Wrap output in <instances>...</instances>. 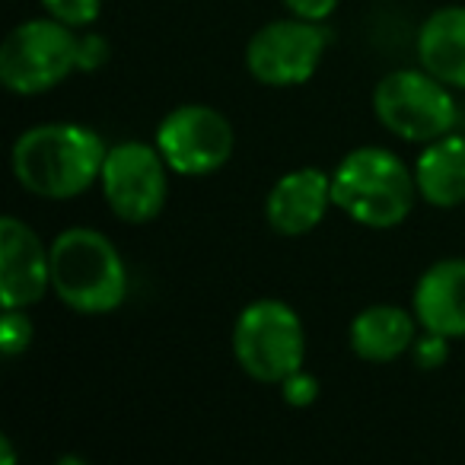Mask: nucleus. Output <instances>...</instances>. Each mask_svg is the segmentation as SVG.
Masks as SVG:
<instances>
[{
	"instance_id": "obj_1",
	"label": "nucleus",
	"mask_w": 465,
	"mask_h": 465,
	"mask_svg": "<svg viewBox=\"0 0 465 465\" xmlns=\"http://www.w3.org/2000/svg\"><path fill=\"white\" fill-rule=\"evenodd\" d=\"M109 143L86 124L45 122L23 131L10 150L14 175L29 194L67 201L99 185Z\"/></svg>"
},
{
	"instance_id": "obj_2",
	"label": "nucleus",
	"mask_w": 465,
	"mask_h": 465,
	"mask_svg": "<svg viewBox=\"0 0 465 465\" xmlns=\"http://www.w3.org/2000/svg\"><path fill=\"white\" fill-rule=\"evenodd\" d=\"M52 291L77 316H109L128 300V268L109 236L71 226L52 242Z\"/></svg>"
},
{
	"instance_id": "obj_3",
	"label": "nucleus",
	"mask_w": 465,
	"mask_h": 465,
	"mask_svg": "<svg viewBox=\"0 0 465 465\" xmlns=\"http://www.w3.org/2000/svg\"><path fill=\"white\" fill-rule=\"evenodd\" d=\"M414 169L386 147H357L331 173V201L348 220L370 230H392L414 211Z\"/></svg>"
},
{
	"instance_id": "obj_4",
	"label": "nucleus",
	"mask_w": 465,
	"mask_h": 465,
	"mask_svg": "<svg viewBox=\"0 0 465 465\" xmlns=\"http://www.w3.org/2000/svg\"><path fill=\"white\" fill-rule=\"evenodd\" d=\"M230 348L249 380L281 386L306 361L303 319L284 300H255L232 322Z\"/></svg>"
},
{
	"instance_id": "obj_5",
	"label": "nucleus",
	"mask_w": 465,
	"mask_h": 465,
	"mask_svg": "<svg viewBox=\"0 0 465 465\" xmlns=\"http://www.w3.org/2000/svg\"><path fill=\"white\" fill-rule=\"evenodd\" d=\"M80 35L54 16L14 26L0 45V84L16 96L54 90L77 71Z\"/></svg>"
},
{
	"instance_id": "obj_6",
	"label": "nucleus",
	"mask_w": 465,
	"mask_h": 465,
	"mask_svg": "<svg viewBox=\"0 0 465 465\" xmlns=\"http://www.w3.org/2000/svg\"><path fill=\"white\" fill-rule=\"evenodd\" d=\"M373 115L389 134L408 143H430L456 131L459 105L452 86L437 80L430 71L405 67L392 71L373 90Z\"/></svg>"
},
{
	"instance_id": "obj_7",
	"label": "nucleus",
	"mask_w": 465,
	"mask_h": 465,
	"mask_svg": "<svg viewBox=\"0 0 465 465\" xmlns=\"http://www.w3.org/2000/svg\"><path fill=\"white\" fill-rule=\"evenodd\" d=\"M329 42L331 33L325 23L300 20V16L265 23L246 45V71L252 74L255 84L272 90L303 86L316 77Z\"/></svg>"
},
{
	"instance_id": "obj_8",
	"label": "nucleus",
	"mask_w": 465,
	"mask_h": 465,
	"mask_svg": "<svg viewBox=\"0 0 465 465\" xmlns=\"http://www.w3.org/2000/svg\"><path fill=\"white\" fill-rule=\"evenodd\" d=\"M169 163L156 143L122 141L109 147L99 175L109 211L124 223H150L163 213L169 198Z\"/></svg>"
},
{
	"instance_id": "obj_9",
	"label": "nucleus",
	"mask_w": 465,
	"mask_h": 465,
	"mask_svg": "<svg viewBox=\"0 0 465 465\" xmlns=\"http://www.w3.org/2000/svg\"><path fill=\"white\" fill-rule=\"evenodd\" d=\"M153 143L160 147L163 160L169 163L175 175H211L223 169L236 147V131L230 118L213 105L188 103L175 105L156 124Z\"/></svg>"
},
{
	"instance_id": "obj_10",
	"label": "nucleus",
	"mask_w": 465,
	"mask_h": 465,
	"mask_svg": "<svg viewBox=\"0 0 465 465\" xmlns=\"http://www.w3.org/2000/svg\"><path fill=\"white\" fill-rule=\"evenodd\" d=\"M52 291V246L39 240V232L20 217L0 220V303L10 306L39 303Z\"/></svg>"
},
{
	"instance_id": "obj_11",
	"label": "nucleus",
	"mask_w": 465,
	"mask_h": 465,
	"mask_svg": "<svg viewBox=\"0 0 465 465\" xmlns=\"http://www.w3.org/2000/svg\"><path fill=\"white\" fill-rule=\"evenodd\" d=\"M329 207H335L331 175L319 166H300L272 185L265 198V220L278 236L297 240L322 223Z\"/></svg>"
},
{
	"instance_id": "obj_12",
	"label": "nucleus",
	"mask_w": 465,
	"mask_h": 465,
	"mask_svg": "<svg viewBox=\"0 0 465 465\" xmlns=\"http://www.w3.org/2000/svg\"><path fill=\"white\" fill-rule=\"evenodd\" d=\"M411 312L424 331L465 338V259L433 262L414 284Z\"/></svg>"
},
{
	"instance_id": "obj_13",
	"label": "nucleus",
	"mask_w": 465,
	"mask_h": 465,
	"mask_svg": "<svg viewBox=\"0 0 465 465\" xmlns=\"http://www.w3.org/2000/svg\"><path fill=\"white\" fill-rule=\"evenodd\" d=\"M414 338H418L414 312L392 303L367 306V310H361L351 319L348 329L351 351L367 363H392L399 357L411 354Z\"/></svg>"
},
{
	"instance_id": "obj_14",
	"label": "nucleus",
	"mask_w": 465,
	"mask_h": 465,
	"mask_svg": "<svg viewBox=\"0 0 465 465\" xmlns=\"http://www.w3.org/2000/svg\"><path fill=\"white\" fill-rule=\"evenodd\" d=\"M414 182H418V194L430 207L450 211L465 204V137L450 131L424 143L414 163Z\"/></svg>"
},
{
	"instance_id": "obj_15",
	"label": "nucleus",
	"mask_w": 465,
	"mask_h": 465,
	"mask_svg": "<svg viewBox=\"0 0 465 465\" xmlns=\"http://www.w3.org/2000/svg\"><path fill=\"white\" fill-rule=\"evenodd\" d=\"M418 61L452 90H465V7H440L418 29Z\"/></svg>"
},
{
	"instance_id": "obj_16",
	"label": "nucleus",
	"mask_w": 465,
	"mask_h": 465,
	"mask_svg": "<svg viewBox=\"0 0 465 465\" xmlns=\"http://www.w3.org/2000/svg\"><path fill=\"white\" fill-rule=\"evenodd\" d=\"M33 338H35V325L26 310H20V306L4 310V319H0V351H4L7 361H16L20 354H26Z\"/></svg>"
},
{
	"instance_id": "obj_17",
	"label": "nucleus",
	"mask_w": 465,
	"mask_h": 465,
	"mask_svg": "<svg viewBox=\"0 0 465 465\" xmlns=\"http://www.w3.org/2000/svg\"><path fill=\"white\" fill-rule=\"evenodd\" d=\"M42 10L71 29H86L103 14V0H39Z\"/></svg>"
},
{
	"instance_id": "obj_18",
	"label": "nucleus",
	"mask_w": 465,
	"mask_h": 465,
	"mask_svg": "<svg viewBox=\"0 0 465 465\" xmlns=\"http://www.w3.org/2000/svg\"><path fill=\"white\" fill-rule=\"evenodd\" d=\"M450 341L452 338L437 335V331H424V335L414 338L411 361L418 363V370H440L450 361Z\"/></svg>"
},
{
	"instance_id": "obj_19",
	"label": "nucleus",
	"mask_w": 465,
	"mask_h": 465,
	"mask_svg": "<svg viewBox=\"0 0 465 465\" xmlns=\"http://www.w3.org/2000/svg\"><path fill=\"white\" fill-rule=\"evenodd\" d=\"M319 380L312 373H306L303 367L293 370L291 376H287L284 382H281V395H284V401L291 408H310L312 401L319 399Z\"/></svg>"
},
{
	"instance_id": "obj_20",
	"label": "nucleus",
	"mask_w": 465,
	"mask_h": 465,
	"mask_svg": "<svg viewBox=\"0 0 465 465\" xmlns=\"http://www.w3.org/2000/svg\"><path fill=\"white\" fill-rule=\"evenodd\" d=\"M109 61V42L99 33H86L80 35V58H77V71L93 74Z\"/></svg>"
},
{
	"instance_id": "obj_21",
	"label": "nucleus",
	"mask_w": 465,
	"mask_h": 465,
	"mask_svg": "<svg viewBox=\"0 0 465 465\" xmlns=\"http://www.w3.org/2000/svg\"><path fill=\"white\" fill-rule=\"evenodd\" d=\"M281 4H284L291 16L312 23H325L338 10V0H281Z\"/></svg>"
},
{
	"instance_id": "obj_22",
	"label": "nucleus",
	"mask_w": 465,
	"mask_h": 465,
	"mask_svg": "<svg viewBox=\"0 0 465 465\" xmlns=\"http://www.w3.org/2000/svg\"><path fill=\"white\" fill-rule=\"evenodd\" d=\"M0 452H4V459H0V462H4V465H16V452H14V443H10V437H0Z\"/></svg>"
}]
</instances>
